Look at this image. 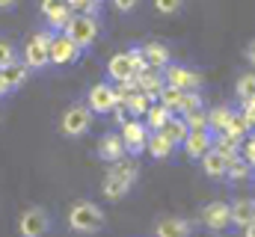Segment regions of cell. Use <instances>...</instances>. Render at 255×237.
<instances>
[{"mask_svg":"<svg viewBox=\"0 0 255 237\" xmlns=\"http://www.w3.org/2000/svg\"><path fill=\"white\" fill-rule=\"evenodd\" d=\"M107 226V214L101 205L89 202V199H80L68 208V229L77 232V235H98L104 232Z\"/></svg>","mask_w":255,"mask_h":237,"instance_id":"obj_1","label":"cell"},{"mask_svg":"<svg viewBox=\"0 0 255 237\" xmlns=\"http://www.w3.org/2000/svg\"><path fill=\"white\" fill-rule=\"evenodd\" d=\"M51 42H54V33L51 30H36L24 48H21V62L30 68V71H42L51 65Z\"/></svg>","mask_w":255,"mask_h":237,"instance_id":"obj_2","label":"cell"},{"mask_svg":"<svg viewBox=\"0 0 255 237\" xmlns=\"http://www.w3.org/2000/svg\"><path fill=\"white\" fill-rule=\"evenodd\" d=\"M65 36L80 51H89L98 42V36H101V18H95V15H74L71 24L65 27Z\"/></svg>","mask_w":255,"mask_h":237,"instance_id":"obj_3","label":"cell"},{"mask_svg":"<svg viewBox=\"0 0 255 237\" xmlns=\"http://www.w3.org/2000/svg\"><path fill=\"white\" fill-rule=\"evenodd\" d=\"M51 232V214L42 205H30L18 217V237H45Z\"/></svg>","mask_w":255,"mask_h":237,"instance_id":"obj_4","label":"cell"},{"mask_svg":"<svg viewBox=\"0 0 255 237\" xmlns=\"http://www.w3.org/2000/svg\"><path fill=\"white\" fill-rule=\"evenodd\" d=\"M92 116H95V113H92L86 104H71L63 113V118H60V130H63L65 136H71V139H80V136L89 133L92 121H95Z\"/></svg>","mask_w":255,"mask_h":237,"instance_id":"obj_5","label":"cell"},{"mask_svg":"<svg viewBox=\"0 0 255 237\" xmlns=\"http://www.w3.org/2000/svg\"><path fill=\"white\" fill-rule=\"evenodd\" d=\"M160 74H163V83H166V86H175V89H181V92L202 89V71H199V68H193V65L169 62Z\"/></svg>","mask_w":255,"mask_h":237,"instance_id":"obj_6","label":"cell"},{"mask_svg":"<svg viewBox=\"0 0 255 237\" xmlns=\"http://www.w3.org/2000/svg\"><path fill=\"white\" fill-rule=\"evenodd\" d=\"M148 127H145V121L142 118H128L119 124V136H122V142H125V151L128 154H133V157H139L142 151H145V142H148Z\"/></svg>","mask_w":255,"mask_h":237,"instance_id":"obj_7","label":"cell"},{"mask_svg":"<svg viewBox=\"0 0 255 237\" xmlns=\"http://www.w3.org/2000/svg\"><path fill=\"white\" fill-rule=\"evenodd\" d=\"M202 223L211 232H226L232 226V205L229 202H208L202 208Z\"/></svg>","mask_w":255,"mask_h":237,"instance_id":"obj_8","label":"cell"},{"mask_svg":"<svg viewBox=\"0 0 255 237\" xmlns=\"http://www.w3.org/2000/svg\"><path fill=\"white\" fill-rule=\"evenodd\" d=\"M113 104H116V98H113V83H110V80H101V83H95V86L89 89L86 107H89L95 116H107V113L113 110Z\"/></svg>","mask_w":255,"mask_h":237,"instance_id":"obj_9","label":"cell"},{"mask_svg":"<svg viewBox=\"0 0 255 237\" xmlns=\"http://www.w3.org/2000/svg\"><path fill=\"white\" fill-rule=\"evenodd\" d=\"M80 48L65 36V33H54V42H51V65H71L80 59Z\"/></svg>","mask_w":255,"mask_h":237,"instance_id":"obj_10","label":"cell"},{"mask_svg":"<svg viewBox=\"0 0 255 237\" xmlns=\"http://www.w3.org/2000/svg\"><path fill=\"white\" fill-rule=\"evenodd\" d=\"M95 154H98L104 163H116V160L125 157L128 151H125V142H122L119 133H104V136L98 139V145H95Z\"/></svg>","mask_w":255,"mask_h":237,"instance_id":"obj_11","label":"cell"},{"mask_svg":"<svg viewBox=\"0 0 255 237\" xmlns=\"http://www.w3.org/2000/svg\"><path fill=\"white\" fill-rule=\"evenodd\" d=\"M211 145H214V133H211V130H190L187 139L181 142V148H184V154H187L190 160H199Z\"/></svg>","mask_w":255,"mask_h":237,"instance_id":"obj_12","label":"cell"},{"mask_svg":"<svg viewBox=\"0 0 255 237\" xmlns=\"http://www.w3.org/2000/svg\"><path fill=\"white\" fill-rule=\"evenodd\" d=\"M139 51H142V57L148 62V68L163 71V68L172 62V51H169L163 42H145V45H139Z\"/></svg>","mask_w":255,"mask_h":237,"instance_id":"obj_13","label":"cell"},{"mask_svg":"<svg viewBox=\"0 0 255 237\" xmlns=\"http://www.w3.org/2000/svg\"><path fill=\"white\" fill-rule=\"evenodd\" d=\"M133 80H136V89H139V92H145L151 101H157L160 89L166 86V83H163V74H160L157 68H145V71L133 74Z\"/></svg>","mask_w":255,"mask_h":237,"instance_id":"obj_14","label":"cell"},{"mask_svg":"<svg viewBox=\"0 0 255 237\" xmlns=\"http://www.w3.org/2000/svg\"><path fill=\"white\" fill-rule=\"evenodd\" d=\"M27 77H30V68L24 65V62H9L6 68H0V83L6 86V92H15V89H21L24 83H27Z\"/></svg>","mask_w":255,"mask_h":237,"instance_id":"obj_15","label":"cell"},{"mask_svg":"<svg viewBox=\"0 0 255 237\" xmlns=\"http://www.w3.org/2000/svg\"><path fill=\"white\" fill-rule=\"evenodd\" d=\"M202 160V172L208 178H226V169H229V157L223 154V151H217L214 145L199 157Z\"/></svg>","mask_w":255,"mask_h":237,"instance_id":"obj_16","label":"cell"},{"mask_svg":"<svg viewBox=\"0 0 255 237\" xmlns=\"http://www.w3.org/2000/svg\"><path fill=\"white\" fill-rule=\"evenodd\" d=\"M130 187H133L130 181H125V178H119L116 172L107 169V175H104V181H101V196L110 199V202H119V199H125L128 196Z\"/></svg>","mask_w":255,"mask_h":237,"instance_id":"obj_17","label":"cell"},{"mask_svg":"<svg viewBox=\"0 0 255 237\" xmlns=\"http://www.w3.org/2000/svg\"><path fill=\"white\" fill-rule=\"evenodd\" d=\"M107 74H110V83H122V80H130V77H133V65H130L128 51H119V54L110 57Z\"/></svg>","mask_w":255,"mask_h":237,"instance_id":"obj_18","label":"cell"},{"mask_svg":"<svg viewBox=\"0 0 255 237\" xmlns=\"http://www.w3.org/2000/svg\"><path fill=\"white\" fill-rule=\"evenodd\" d=\"M154 237H190V223L181 217H163L154 226Z\"/></svg>","mask_w":255,"mask_h":237,"instance_id":"obj_19","label":"cell"},{"mask_svg":"<svg viewBox=\"0 0 255 237\" xmlns=\"http://www.w3.org/2000/svg\"><path fill=\"white\" fill-rule=\"evenodd\" d=\"M145 151H148L154 160H169V157H172V151H175V145L169 142V136H166V133L151 130V133H148V142H145Z\"/></svg>","mask_w":255,"mask_h":237,"instance_id":"obj_20","label":"cell"},{"mask_svg":"<svg viewBox=\"0 0 255 237\" xmlns=\"http://www.w3.org/2000/svg\"><path fill=\"white\" fill-rule=\"evenodd\" d=\"M250 223H255V199H238L232 205V226L247 229Z\"/></svg>","mask_w":255,"mask_h":237,"instance_id":"obj_21","label":"cell"},{"mask_svg":"<svg viewBox=\"0 0 255 237\" xmlns=\"http://www.w3.org/2000/svg\"><path fill=\"white\" fill-rule=\"evenodd\" d=\"M172 116H175V113H172L169 107H163L160 101H151V107L145 110L142 121H145V127H148V130H163V124H166Z\"/></svg>","mask_w":255,"mask_h":237,"instance_id":"obj_22","label":"cell"},{"mask_svg":"<svg viewBox=\"0 0 255 237\" xmlns=\"http://www.w3.org/2000/svg\"><path fill=\"white\" fill-rule=\"evenodd\" d=\"M160 133H166V136H169V142H172V145L178 148V145H181V142L187 139L190 127H187L184 116H178V113H175V116H172L169 121H166V124H163V130H160Z\"/></svg>","mask_w":255,"mask_h":237,"instance_id":"obj_23","label":"cell"},{"mask_svg":"<svg viewBox=\"0 0 255 237\" xmlns=\"http://www.w3.org/2000/svg\"><path fill=\"white\" fill-rule=\"evenodd\" d=\"M235 116V110L229 107V104H217V107H211L208 110V130L211 133H223V127L229 124V118Z\"/></svg>","mask_w":255,"mask_h":237,"instance_id":"obj_24","label":"cell"},{"mask_svg":"<svg viewBox=\"0 0 255 237\" xmlns=\"http://www.w3.org/2000/svg\"><path fill=\"white\" fill-rule=\"evenodd\" d=\"M148 107H151V98H148L145 92H139V89H136V92H130V95H128V101H125V110H128V116H130V118H142Z\"/></svg>","mask_w":255,"mask_h":237,"instance_id":"obj_25","label":"cell"},{"mask_svg":"<svg viewBox=\"0 0 255 237\" xmlns=\"http://www.w3.org/2000/svg\"><path fill=\"white\" fill-rule=\"evenodd\" d=\"M226 178L229 181H235V184H241V181H250L253 178V166L238 154V157H232L229 160V169H226Z\"/></svg>","mask_w":255,"mask_h":237,"instance_id":"obj_26","label":"cell"},{"mask_svg":"<svg viewBox=\"0 0 255 237\" xmlns=\"http://www.w3.org/2000/svg\"><path fill=\"white\" fill-rule=\"evenodd\" d=\"M71 18H74V12H71L68 6H63V9H57L54 15H48L45 21H48V30H51V33H65V27L71 24Z\"/></svg>","mask_w":255,"mask_h":237,"instance_id":"obj_27","label":"cell"},{"mask_svg":"<svg viewBox=\"0 0 255 237\" xmlns=\"http://www.w3.org/2000/svg\"><path fill=\"white\" fill-rule=\"evenodd\" d=\"M214 148H217V151H223V154L232 160V157H238V154H241V139H232L229 133H217V136H214Z\"/></svg>","mask_w":255,"mask_h":237,"instance_id":"obj_28","label":"cell"},{"mask_svg":"<svg viewBox=\"0 0 255 237\" xmlns=\"http://www.w3.org/2000/svg\"><path fill=\"white\" fill-rule=\"evenodd\" d=\"M250 130H253V127L244 121V116H241V113H235V116L229 118V124L223 127V133H229L232 139H241V142L247 139V133H250Z\"/></svg>","mask_w":255,"mask_h":237,"instance_id":"obj_29","label":"cell"},{"mask_svg":"<svg viewBox=\"0 0 255 237\" xmlns=\"http://www.w3.org/2000/svg\"><path fill=\"white\" fill-rule=\"evenodd\" d=\"M181 98H184V92H181V89H175V86H163V89H160V95H157V101H160L163 107H169L172 113H178Z\"/></svg>","mask_w":255,"mask_h":237,"instance_id":"obj_30","label":"cell"},{"mask_svg":"<svg viewBox=\"0 0 255 237\" xmlns=\"http://www.w3.org/2000/svg\"><path fill=\"white\" fill-rule=\"evenodd\" d=\"M235 95H238V101L253 98L255 95V71H247V74L238 77V83H235Z\"/></svg>","mask_w":255,"mask_h":237,"instance_id":"obj_31","label":"cell"},{"mask_svg":"<svg viewBox=\"0 0 255 237\" xmlns=\"http://www.w3.org/2000/svg\"><path fill=\"white\" fill-rule=\"evenodd\" d=\"M202 107H205V101H202V89L184 92V98H181V107H178V116L193 113V110H202Z\"/></svg>","mask_w":255,"mask_h":237,"instance_id":"obj_32","label":"cell"},{"mask_svg":"<svg viewBox=\"0 0 255 237\" xmlns=\"http://www.w3.org/2000/svg\"><path fill=\"white\" fill-rule=\"evenodd\" d=\"M184 121L190 130H208V110H193V113H184Z\"/></svg>","mask_w":255,"mask_h":237,"instance_id":"obj_33","label":"cell"},{"mask_svg":"<svg viewBox=\"0 0 255 237\" xmlns=\"http://www.w3.org/2000/svg\"><path fill=\"white\" fill-rule=\"evenodd\" d=\"M18 59V51H15V45L9 42V39H0V68H6L9 62H15Z\"/></svg>","mask_w":255,"mask_h":237,"instance_id":"obj_34","label":"cell"},{"mask_svg":"<svg viewBox=\"0 0 255 237\" xmlns=\"http://www.w3.org/2000/svg\"><path fill=\"white\" fill-rule=\"evenodd\" d=\"M154 9L160 15H178L184 9V0H154Z\"/></svg>","mask_w":255,"mask_h":237,"instance_id":"obj_35","label":"cell"},{"mask_svg":"<svg viewBox=\"0 0 255 237\" xmlns=\"http://www.w3.org/2000/svg\"><path fill=\"white\" fill-rule=\"evenodd\" d=\"M241 157L255 169V133H247V139L241 142Z\"/></svg>","mask_w":255,"mask_h":237,"instance_id":"obj_36","label":"cell"},{"mask_svg":"<svg viewBox=\"0 0 255 237\" xmlns=\"http://www.w3.org/2000/svg\"><path fill=\"white\" fill-rule=\"evenodd\" d=\"M128 57H130V65H133V74H139V71L148 68V62H145V57H142L139 45H136V48H128Z\"/></svg>","mask_w":255,"mask_h":237,"instance_id":"obj_37","label":"cell"},{"mask_svg":"<svg viewBox=\"0 0 255 237\" xmlns=\"http://www.w3.org/2000/svg\"><path fill=\"white\" fill-rule=\"evenodd\" d=\"M241 116H244V121H247L250 127H255V95L241 101Z\"/></svg>","mask_w":255,"mask_h":237,"instance_id":"obj_38","label":"cell"},{"mask_svg":"<svg viewBox=\"0 0 255 237\" xmlns=\"http://www.w3.org/2000/svg\"><path fill=\"white\" fill-rule=\"evenodd\" d=\"M63 6H68L65 0H42V15L48 18V15H54L57 9H63Z\"/></svg>","mask_w":255,"mask_h":237,"instance_id":"obj_39","label":"cell"},{"mask_svg":"<svg viewBox=\"0 0 255 237\" xmlns=\"http://www.w3.org/2000/svg\"><path fill=\"white\" fill-rule=\"evenodd\" d=\"M136 6H139V0H113V9H116V12H122V15L133 12Z\"/></svg>","mask_w":255,"mask_h":237,"instance_id":"obj_40","label":"cell"},{"mask_svg":"<svg viewBox=\"0 0 255 237\" xmlns=\"http://www.w3.org/2000/svg\"><path fill=\"white\" fill-rule=\"evenodd\" d=\"M244 57H247V62L255 68V39H250V45L244 48Z\"/></svg>","mask_w":255,"mask_h":237,"instance_id":"obj_41","label":"cell"},{"mask_svg":"<svg viewBox=\"0 0 255 237\" xmlns=\"http://www.w3.org/2000/svg\"><path fill=\"white\" fill-rule=\"evenodd\" d=\"M241 232H244V237H255V223H250V226L241 229Z\"/></svg>","mask_w":255,"mask_h":237,"instance_id":"obj_42","label":"cell"},{"mask_svg":"<svg viewBox=\"0 0 255 237\" xmlns=\"http://www.w3.org/2000/svg\"><path fill=\"white\" fill-rule=\"evenodd\" d=\"M15 3H18V0H0V9H12Z\"/></svg>","mask_w":255,"mask_h":237,"instance_id":"obj_43","label":"cell"},{"mask_svg":"<svg viewBox=\"0 0 255 237\" xmlns=\"http://www.w3.org/2000/svg\"><path fill=\"white\" fill-rule=\"evenodd\" d=\"M6 95H9V92H6V86L0 83V98H6Z\"/></svg>","mask_w":255,"mask_h":237,"instance_id":"obj_44","label":"cell"},{"mask_svg":"<svg viewBox=\"0 0 255 237\" xmlns=\"http://www.w3.org/2000/svg\"><path fill=\"white\" fill-rule=\"evenodd\" d=\"M98 3H104V0H98Z\"/></svg>","mask_w":255,"mask_h":237,"instance_id":"obj_45","label":"cell"}]
</instances>
